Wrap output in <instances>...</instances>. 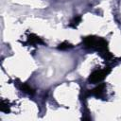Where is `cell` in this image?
I'll return each mask as SVG.
<instances>
[{"instance_id":"1","label":"cell","mask_w":121,"mask_h":121,"mask_svg":"<svg viewBox=\"0 0 121 121\" xmlns=\"http://www.w3.org/2000/svg\"><path fill=\"white\" fill-rule=\"evenodd\" d=\"M83 43L86 47L89 48H95L102 53H105L104 58L110 59L112 57V55L108 51V42L102 38L95 37V36H88L83 39Z\"/></svg>"},{"instance_id":"2","label":"cell","mask_w":121,"mask_h":121,"mask_svg":"<svg viewBox=\"0 0 121 121\" xmlns=\"http://www.w3.org/2000/svg\"><path fill=\"white\" fill-rule=\"evenodd\" d=\"M111 72L110 67H106L104 69H99V70H95L94 72L91 73L89 77V81L92 83H97L103 80Z\"/></svg>"},{"instance_id":"3","label":"cell","mask_w":121,"mask_h":121,"mask_svg":"<svg viewBox=\"0 0 121 121\" xmlns=\"http://www.w3.org/2000/svg\"><path fill=\"white\" fill-rule=\"evenodd\" d=\"M105 87H106L105 83H100V84H98L95 88H94L93 90H91L90 94H92L93 95H95V96H96V97H99V96L102 95Z\"/></svg>"},{"instance_id":"4","label":"cell","mask_w":121,"mask_h":121,"mask_svg":"<svg viewBox=\"0 0 121 121\" xmlns=\"http://www.w3.org/2000/svg\"><path fill=\"white\" fill-rule=\"evenodd\" d=\"M27 42H28L30 44H35V43H43V41L41 38H39L38 36H36L35 34H30V35H28Z\"/></svg>"},{"instance_id":"5","label":"cell","mask_w":121,"mask_h":121,"mask_svg":"<svg viewBox=\"0 0 121 121\" xmlns=\"http://www.w3.org/2000/svg\"><path fill=\"white\" fill-rule=\"evenodd\" d=\"M20 89L24 92V93H26V94H28V95H33L34 94V89H32L30 86H28L27 84H26V83H22L21 85H20Z\"/></svg>"},{"instance_id":"6","label":"cell","mask_w":121,"mask_h":121,"mask_svg":"<svg viewBox=\"0 0 121 121\" xmlns=\"http://www.w3.org/2000/svg\"><path fill=\"white\" fill-rule=\"evenodd\" d=\"M80 21H81V17H80V16H77V17H75V18L71 21L70 26H71L72 27H76V26L80 23Z\"/></svg>"},{"instance_id":"7","label":"cell","mask_w":121,"mask_h":121,"mask_svg":"<svg viewBox=\"0 0 121 121\" xmlns=\"http://www.w3.org/2000/svg\"><path fill=\"white\" fill-rule=\"evenodd\" d=\"M70 47H72V45H71V43H69L68 42H62V43H60L59 46H58L59 49H67V48H70Z\"/></svg>"},{"instance_id":"8","label":"cell","mask_w":121,"mask_h":121,"mask_svg":"<svg viewBox=\"0 0 121 121\" xmlns=\"http://www.w3.org/2000/svg\"><path fill=\"white\" fill-rule=\"evenodd\" d=\"M0 109H1L2 112H6V113L9 112V107L8 104H6L4 101H1V107H0Z\"/></svg>"}]
</instances>
